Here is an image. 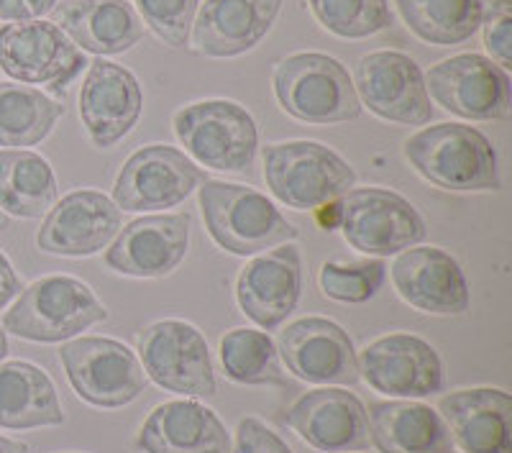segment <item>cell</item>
Wrapping results in <instances>:
<instances>
[{
  "mask_svg": "<svg viewBox=\"0 0 512 453\" xmlns=\"http://www.w3.org/2000/svg\"><path fill=\"white\" fill-rule=\"evenodd\" d=\"M410 167L425 182L451 192L500 190L495 146L464 123H438L410 136L402 146Z\"/></svg>",
  "mask_w": 512,
  "mask_h": 453,
  "instance_id": "1",
  "label": "cell"
},
{
  "mask_svg": "<svg viewBox=\"0 0 512 453\" xmlns=\"http://www.w3.org/2000/svg\"><path fill=\"white\" fill-rule=\"evenodd\" d=\"M198 203L210 239L236 256H254L297 239V228L262 192L246 185L205 180Z\"/></svg>",
  "mask_w": 512,
  "mask_h": 453,
  "instance_id": "2",
  "label": "cell"
},
{
  "mask_svg": "<svg viewBox=\"0 0 512 453\" xmlns=\"http://www.w3.org/2000/svg\"><path fill=\"white\" fill-rule=\"evenodd\" d=\"M272 85L282 111L308 126L346 123L361 113L349 70L328 54H290L274 67Z\"/></svg>",
  "mask_w": 512,
  "mask_h": 453,
  "instance_id": "3",
  "label": "cell"
},
{
  "mask_svg": "<svg viewBox=\"0 0 512 453\" xmlns=\"http://www.w3.org/2000/svg\"><path fill=\"white\" fill-rule=\"evenodd\" d=\"M108 318L103 302L82 279L57 274L36 279L3 315V331L34 343H62Z\"/></svg>",
  "mask_w": 512,
  "mask_h": 453,
  "instance_id": "4",
  "label": "cell"
},
{
  "mask_svg": "<svg viewBox=\"0 0 512 453\" xmlns=\"http://www.w3.org/2000/svg\"><path fill=\"white\" fill-rule=\"evenodd\" d=\"M264 180L287 208L318 210L354 190L356 172L318 141H282L264 146Z\"/></svg>",
  "mask_w": 512,
  "mask_h": 453,
  "instance_id": "5",
  "label": "cell"
},
{
  "mask_svg": "<svg viewBox=\"0 0 512 453\" xmlns=\"http://www.w3.org/2000/svg\"><path fill=\"white\" fill-rule=\"evenodd\" d=\"M185 154L216 172H244L254 164L259 131L244 105L233 100H200L172 118Z\"/></svg>",
  "mask_w": 512,
  "mask_h": 453,
  "instance_id": "6",
  "label": "cell"
},
{
  "mask_svg": "<svg viewBox=\"0 0 512 453\" xmlns=\"http://www.w3.org/2000/svg\"><path fill=\"white\" fill-rule=\"evenodd\" d=\"M338 228L351 249L377 259L413 249L428 233L415 205L384 187H359L346 192Z\"/></svg>",
  "mask_w": 512,
  "mask_h": 453,
  "instance_id": "7",
  "label": "cell"
},
{
  "mask_svg": "<svg viewBox=\"0 0 512 453\" xmlns=\"http://www.w3.org/2000/svg\"><path fill=\"white\" fill-rule=\"evenodd\" d=\"M64 372L80 400L95 407H123L144 392L146 374L136 354L121 341L82 336L59 349Z\"/></svg>",
  "mask_w": 512,
  "mask_h": 453,
  "instance_id": "8",
  "label": "cell"
},
{
  "mask_svg": "<svg viewBox=\"0 0 512 453\" xmlns=\"http://www.w3.org/2000/svg\"><path fill=\"white\" fill-rule=\"evenodd\" d=\"M144 374L167 392L185 397L216 395V374L205 336L185 320H159L136 338Z\"/></svg>",
  "mask_w": 512,
  "mask_h": 453,
  "instance_id": "9",
  "label": "cell"
},
{
  "mask_svg": "<svg viewBox=\"0 0 512 453\" xmlns=\"http://www.w3.org/2000/svg\"><path fill=\"white\" fill-rule=\"evenodd\" d=\"M208 180L185 151L164 144L134 151L113 185V203L128 213L177 208Z\"/></svg>",
  "mask_w": 512,
  "mask_h": 453,
  "instance_id": "10",
  "label": "cell"
},
{
  "mask_svg": "<svg viewBox=\"0 0 512 453\" xmlns=\"http://www.w3.org/2000/svg\"><path fill=\"white\" fill-rule=\"evenodd\" d=\"M88 64L85 52L52 21H21L0 29V70L21 85L64 90Z\"/></svg>",
  "mask_w": 512,
  "mask_h": 453,
  "instance_id": "11",
  "label": "cell"
},
{
  "mask_svg": "<svg viewBox=\"0 0 512 453\" xmlns=\"http://www.w3.org/2000/svg\"><path fill=\"white\" fill-rule=\"evenodd\" d=\"M425 80L428 98L466 121L510 116V75L482 54H456L433 64Z\"/></svg>",
  "mask_w": 512,
  "mask_h": 453,
  "instance_id": "12",
  "label": "cell"
},
{
  "mask_svg": "<svg viewBox=\"0 0 512 453\" xmlns=\"http://www.w3.org/2000/svg\"><path fill=\"white\" fill-rule=\"evenodd\" d=\"M354 88L359 103L382 121L425 126L433 121V105L415 59L402 52H372L356 62Z\"/></svg>",
  "mask_w": 512,
  "mask_h": 453,
  "instance_id": "13",
  "label": "cell"
},
{
  "mask_svg": "<svg viewBox=\"0 0 512 453\" xmlns=\"http://www.w3.org/2000/svg\"><path fill=\"white\" fill-rule=\"evenodd\" d=\"M359 377L390 397H431L443 387V364L431 343L410 333H390L356 356Z\"/></svg>",
  "mask_w": 512,
  "mask_h": 453,
  "instance_id": "14",
  "label": "cell"
},
{
  "mask_svg": "<svg viewBox=\"0 0 512 453\" xmlns=\"http://www.w3.org/2000/svg\"><path fill=\"white\" fill-rule=\"evenodd\" d=\"M190 213L144 215L121 226L111 249L105 251L108 269L136 279H159L175 272L190 246Z\"/></svg>",
  "mask_w": 512,
  "mask_h": 453,
  "instance_id": "15",
  "label": "cell"
},
{
  "mask_svg": "<svg viewBox=\"0 0 512 453\" xmlns=\"http://www.w3.org/2000/svg\"><path fill=\"white\" fill-rule=\"evenodd\" d=\"M123 210L98 190H77L52 205L36 233V246L54 256H93L118 236Z\"/></svg>",
  "mask_w": 512,
  "mask_h": 453,
  "instance_id": "16",
  "label": "cell"
},
{
  "mask_svg": "<svg viewBox=\"0 0 512 453\" xmlns=\"http://www.w3.org/2000/svg\"><path fill=\"white\" fill-rule=\"evenodd\" d=\"M277 354L297 379L308 384L351 387L359 382L354 343L344 328L328 318H303L290 323L280 333Z\"/></svg>",
  "mask_w": 512,
  "mask_h": 453,
  "instance_id": "17",
  "label": "cell"
},
{
  "mask_svg": "<svg viewBox=\"0 0 512 453\" xmlns=\"http://www.w3.org/2000/svg\"><path fill=\"white\" fill-rule=\"evenodd\" d=\"M303 292V254L292 244L274 246L241 269L236 300L241 313L262 331L277 328L295 313Z\"/></svg>",
  "mask_w": 512,
  "mask_h": 453,
  "instance_id": "18",
  "label": "cell"
},
{
  "mask_svg": "<svg viewBox=\"0 0 512 453\" xmlns=\"http://www.w3.org/2000/svg\"><path fill=\"white\" fill-rule=\"evenodd\" d=\"M144 108L141 85L126 67L98 57L80 90V118L98 149H111L134 131Z\"/></svg>",
  "mask_w": 512,
  "mask_h": 453,
  "instance_id": "19",
  "label": "cell"
},
{
  "mask_svg": "<svg viewBox=\"0 0 512 453\" xmlns=\"http://www.w3.org/2000/svg\"><path fill=\"white\" fill-rule=\"evenodd\" d=\"M392 285L410 308L428 315H461L472 302L461 264L438 246L402 251L392 264Z\"/></svg>",
  "mask_w": 512,
  "mask_h": 453,
  "instance_id": "20",
  "label": "cell"
},
{
  "mask_svg": "<svg viewBox=\"0 0 512 453\" xmlns=\"http://www.w3.org/2000/svg\"><path fill=\"white\" fill-rule=\"evenodd\" d=\"M285 425L323 453L367 451L372 443L367 407L356 395L336 387L300 397L285 413Z\"/></svg>",
  "mask_w": 512,
  "mask_h": 453,
  "instance_id": "21",
  "label": "cell"
},
{
  "mask_svg": "<svg viewBox=\"0 0 512 453\" xmlns=\"http://www.w3.org/2000/svg\"><path fill=\"white\" fill-rule=\"evenodd\" d=\"M282 0H205L192 21V49L210 59H231L272 31Z\"/></svg>",
  "mask_w": 512,
  "mask_h": 453,
  "instance_id": "22",
  "label": "cell"
},
{
  "mask_svg": "<svg viewBox=\"0 0 512 453\" xmlns=\"http://www.w3.org/2000/svg\"><path fill=\"white\" fill-rule=\"evenodd\" d=\"M136 446L144 453H231V436L210 407L175 400L154 407L141 425Z\"/></svg>",
  "mask_w": 512,
  "mask_h": 453,
  "instance_id": "23",
  "label": "cell"
},
{
  "mask_svg": "<svg viewBox=\"0 0 512 453\" xmlns=\"http://www.w3.org/2000/svg\"><path fill=\"white\" fill-rule=\"evenodd\" d=\"M448 436L464 453H512V400L507 392L459 390L438 402Z\"/></svg>",
  "mask_w": 512,
  "mask_h": 453,
  "instance_id": "24",
  "label": "cell"
},
{
  "mask_svg": "<svg viewBox=\"0 0 512 453\" xmlns=\"http://www.w3.org/2000/svg\"><path fill=\"white\" fill-rule=\"evenodd\" d=\"M54 26L82 52L113 57L134 49L144 36V21L126 0H70L54 8Z\"/></svg>",
  "mask_w": 512,
  "mask_h": 453,
  "instance_id": "25",
  "label": "cell"
},
{
  "mask_svg": "<svg viewBox=\"0 0 512 453\" xmlns=\"http://www.w3.org/2000/svg\"><path fill=\"white\" fill-rule=\"evenodd\" d=\"M369 436L382 453H448L451 436L428 405L390 400L369 405Z\"/></svg>",
  "mask_w": 512,
  "mask_h": 453,
  "instance_id": "26",
  "label": "cell"
},
{
  "mask_svg": "<svg viewBox=\"0 0 512 453\" xmlns=\"http://www.w3.org/2000/svg\"><path fill=\"white\" fill-rule=\"evenodd\" d=\"M54 382L29 361L0 364V428L31 430L62 425Z\"/></svg>",
  "mask_w": 512,
  "mask_h": 453,
  "instance_id": "27",
  "label": "cell"
},
{
  "mask_svg": "<svg viewBox=\"0 0 512 453\" xmlns=\"http://www.w3.org/2000/svg\"><path fill=\"white\" fill-rule=\"evenodd\" d=\"M57 203V177L41 154L0 151V210L13 218H41Z\"/></svg>",
  "mask_w": 512,
  "mask_h": 453,
  "instance_id": "28",
  "label": "cell"
},
{
  "mask_svg": "<svg viewBox=\"0 0 512 453\" xmlns=\"http://www.w3.org/2000/svg\"><path fill=\"white\" fill-rule=\"evenodd\" d=\"M410 31L425 44L456 47L482 29V0H395Z\"/></svg>",
  "mask_w": 512,
  "mask_h": 453,
  "instance_id": "29",
  "label": "cell"
},
{
  "mask_svg": "<svg viewBox=\"0 0 512 453\" xmlns=\"http://www.w3.org/2000/svg\"><path fill=\"white\" fill-rule=\"evenodd\" d=\"M64 105L41 90L16 82H0V146H36L54 131Z\"/></svg>",
  "mask_w": 512,
  "mask_h": 453,
  "instance_id": "30",
  "label": "cell"
},
{
  "mask_svg": "<svg viewBox=\"0 0 512 453\" xmlns=\"http://www.w3.org/2000/svg\"><path fill=\"white\" fill-rule=\"evenodd\" d=\"M221 361L226 377L236 384H246V387L287 384L277 346L264 331H251V328L228 331L221 338Z\"/></svg>",
  "mask_w": 512,
  "mask_h": 453,
  "instance_id": "31",
  "label": "cell"
},
{
  "mask_svg": "<svg viewBox=\"0 0 512 453\" xmlns=\"http://www.w3.org/2000/svg\"><path fill=\"white\" fill-rule=\"evenodd\" d=\"M315 21L338 39H369L392 26L387 0H308Z\"/></svg>",
  "mask_w": 512,
  "mask_h": 453,
  "instance_id": "32",
  "label": "cell"
},
{
  "mask_svg": "<svg viewBox=\"0 0 512 453\" xmlns=\"http://www.w3.org/2000/svg\"><path fill=\"white\" fill-rule=\"evenodd\" d=\"M384 277H387V267L382 259H367V262L354 264L326 262L320 267V290L336 302L361 305L377 295Z\"/></svg>",
  "mask_w": 512,
  "mask_h": 453,
  "instance_id": "33",
  "label": "cell"
},
{
  "mask_svg": "<svg viewBox=\"0 0 512 453\" xmlns=\"http://www.w3.org/2000/svg\"><path fill=\"white\" fill-rule=\"evenodd\" d=\"M198 3L200 0H136L144 24L172 49H182L190 41Z\"/></svg>",
  "mask_w": 512,
  "mask_h": 453,
  "instance_id": "34",
  "label": "cell"
},
{
  "mask_svg": "<svg viewBox=\"0 0 512 453\" xmlns=\"http://www.w3.org/2000/svg\"><path fill=\"white\" fill-rule=\"evenodd\" d=\"M484 47H487L492 62L500 64L502 70L512 67V6L510 0H495L482 16Z\"/></svg>",
  "mask_w": 512,
  "mask_h": 453,
  "instance_id": "35",
  "label": "cell"
},
{
  "mask_svg": "<svg viewBox=\"0 0 512 453\" xmlns=\"http://www.w3.org/2000/svg\"><path fill=\"white\" fill-rule=\"evenodd\" d=\"M231 453H292L290 446L262 420L244 418L236 428V446Z\"/></svg>",
  "mask_w": 512,
  "mask_h": 453,
  "instance_id": "36",
  "label": "cell"
},
{
  "mask_svg": "<svg viewBox=\"0 0 512 453\" xmlns=\"http://www.w3.org/2000/svg\"><path fill=\"white\" fill-rule=\"evenodd\" d=\"M57 8V0H0V18L21 24V21H41Z\"/></svg>",
  "mask_w": 512,
  "mask_h": 453,
  "instance_id": "37",
  "label": "cell"
},
{
  "mask_svg": "<svg viewBox=\"0 0 512 453\" xmlns=\"http://www.w3.org/2000/svg\"><path fill=\"white\" fill-rule=\"evenodd\" d=\"M21 292V279L13 272L11 262L6 259V254L0 251V310L6 308L8 302Z\"/></svg>",
  "mask_w": 512,
  "mask_h": 453,
  "instance_id": "38",
  "label": "cell"
},
{
  "mask_svg": "<svg viewBox=\"0 0 512 453\" xmlns=\"http://www.w3.org/2000/svg\"><path fill=\"white\" fill-rule=\"evenodd\" d=\"M0 453H29V448H26V443L0 436Z\"/></svg>",
  "mask_w": 512,
  "mask_h": 453,
  "instance_id": "39",
  "label": "cell"
},
{
  "mask_svg": "<svg viewBox=\"0 0 512 453\" xmlns=\"http://www.w3.org/2000/svg\"><path fill=\"white\" fill-rule=\"evenodd\" d=\"M6 356H8V336H6V331L0 328V361L6 359Z\"/></svg>",
  "mask_w": 512,
  "mask_h": 453,
  "instance_id": "40",
  "label": "cell"
},
{
  "mask_svg": "<svg viewBox=\"0 0 512 453\" xmlns=\"http://www.w3.org/2000/svg\"><path fill=\"white\" fill-rule=\"evenodd\" d=\"M3 228H8V215L0 210V231H3Z\"/></svg>",
  "mask_w": 512,
  "mask_h": 453,
  "instance_id": "41",
  "label": "cell"
},
{
  "mask_svg": "<svg viewBox=\"0 0 512 453\" xmlns=\"http://www.w3.org/2000/svg\"><path fill=\"white\" fill-rule=\"evenodd\" d=\"M448 453H451V451H448Z\"/></svg>",
  "mask_w": 512,
  "mask_h": 453,
  "instance_id": "42",
  "label": "cell"
}]
</instances>
